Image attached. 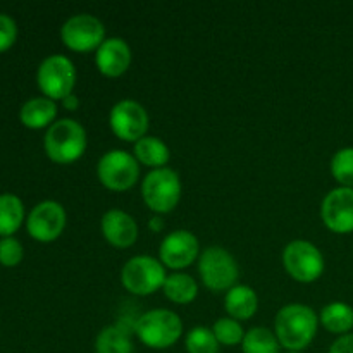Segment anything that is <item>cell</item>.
Instances as JSON below:
<instances>
[{
	"label": "cell",
	"mask_w": 353,
	"mask_h": 353,
	"mask_svg": "<svg viewBox=\"0 0 353 353\" xmlns=\"http://www.w3.org/2000/svg\"><path fill=\"white\" fill-rule=\"evenodd\" d=\"M319 327V317L303 303H288L274 319V334L279 345L288 352H302L314 341Z\"/></svg>",
	"instance_id": "cell-1"
},
{
	"label": "cell",
	"mask_w": 353,
	"mask_h": 353,
	"mask_svg": "<svg viewBox=\"0 0 353 353\" xmlns=\"http://www.w3.org/2000/svg\"><path fill=\"white\" fill-rule=\"evenodd\" d=\"M86 131L76 119H59L47 130L43 138L45 154L55 164H72L86 150Z\"/></svg>",
	"instance_id": "cell-2"
},
{
	"label": "cell",
	"mask_w": 353,
	"mask_h": 353,
	"mask_svg": "<svg viewBox=\"0 0 353 353\" xmlns=\"http://www.w3.org/2000/svg\"><path fill=\"white\" fill-rule=\"evenodd\" d=\"M134 334L145 347L165 350L178 343L183 334V323L172 310L154 309L138 317Z\"/></svg>",
	"instance_id": "cell-3"
},
{
	"label": "cell",
	"mask_w": 353,
	"mask_h": 353,
	"mask_svg": "<svg viewBox=\"0 0 353 353\" xmlns=\"http://www.w3.org/2000/svg\"><path fill=\"white\" fill-rule=\"evenodd\" d=\"M199 274L205 288L214 293L230 292L240 278L238 262L226 248L209 247L199 257Z\"/></svg>",
	"instance_id": "cell-4"
},
{
	"label": "cell",
	"mask_w": 353,
	"mask_h": 353,
	"mask_svg": "<svg viewBox=\"0 0 353 353\" xmlns=\"http://www.w3.org/2000/svg\"><path fill=\"white\" fill-rule=\"evenodd\" d=\"M141 196L152 212L169 214L181 200V179L169 168L154 169L141 183Z\"/></svg>",
	"instance_id": "cell-5"
},
{
	"label": "cell",
	"mask_w": 353,
	"mask_h": 353,
	"mask_svg": "<svg viewBox=\"0 0 353 353\" xmlns=\"http://www.w3.org/2000/svg\"><path fill=\"white\" fill-rule=\"evenodd\" d=\"M165 278V268L161 261L148 255L131 257L121 269V283L130 293L138 296L154 295L162 290Z\"/></svg>",
	"instance_id": "cell-6"
},
{
	"label": "cell",
	"mask_w": 353,
	"mask_h": 353,
	"mask_svg": "<svg viewBox=\"0 0 353 353\" xmlns=\"http://www.w3.org/2000/svg\"><path fill=\"white\" fill-rule=\"evenodd\" d=\"M76 68L71 59L65 55L55 54L43 59L37 72L38 88L41 90L47 99L50 100H64L71 95L76 86Z\"/></svg>",
	"instance_id": "cell-7"
},
{
	"label": "cell",
	"mask_w": 353,
	"mask_h": 353,
	"mask_svg": "<svg viewBox=\"0 0 353 353\" xmlns=\"http://www.w3.org/2000/svg\"><path fill=\"white\" fill-rule=\"evenodd\" d=\"M97 176L110 192H126L137 185L140 178V164L133 154L116 148L100 157Z\"/></svg>",
	"instance_id": "cell-8"
},
{
	"label": "cell",
	"mask_w": 353,
	"mask_h": 353,
	"mask_svg": "<svg viewBox=\"0 0 353 353\" xmlns=\"http://www.w3.org/2000/svg\"><path fill=\"white\" fill-rule=\"evenodd\" d=\"M283 265L295 281L314 283L323 276L324 257L310 241L293 240L283 250Z\"/></svg>",
	"instance_id": "cell-9"
},
{
	"label": "cell",
	"mask_w": 353,
	"mask_h": 353,
	"mask_svg": "<svg viewBox=\"0 0 353 353\" xmlns=\"http://www.w3.org/2000/svg\"><path fill=\"white\" fill-rule=\"evenodd\" d=\"M61 40L72 52H97L105 41V26L92 14H74L62 24Z\"/></svg>",
	"instance_id": "cell-10"
},
{
	"label": "cell",
	"mask_w": 353,
	"mask_h": 353,
	"mask_svg": "<svg viewBox=\"0 0 353 353\" xmlns=\"http://www.w3.org/2000/svg\"><path fill=\"white\" fill-rule=\"evenodd\" d=\"M148 112L137 100H121L110 109L109 126L119 140L137 143L148 131Z\"/></svg>",
	"instance_id": "cell-11"
},
{
	"label": "cell",
	"mask_w": 353,
	"mask_h": 353,
	"mask_svg": "<svg viewBox=\"0 0 353 353\" xmlns=\"http://www.w3.org/2000/svg\"><path fill=\"white\" fill-rule=\"evenodd\" d=\"M65 223H68V214L64 207L54 200H45L33 207L28 216L26 228L33 240L40 243H50L61 236Z\"/></svg>",
	"instance_id": "cell-12"
},
{
	"label": "cell",
	"mask_w": 353,
	"mask_h": 353,
	"mask_svg": "<svg viewBox=\"0 0 353 353\" xmlns=\"http://www.w3.org/2000/svg\"><path fill=\"white\" fill-rule=\"evenodd\" d=\"M200 257V243L199 238L186 230H178L169 233L162 240L159 248V261L164 268L172 271H181L190 268L196 259Z\"/></svg>",
	"instance_id": "cell-13"
},
{
	"label": "cell",
	"mask_w": 353,
	"mask_h": 353,
	"mask_svg": "<svg viewBox=\"0 0 353 353\" xmlns=\"http://www.w3.org/2000/svg\"><path fill=\"white\" fill-rule=\"evenodd\" d=\"M324 226L336 234L353 233V188L331 190L321 205Z\"/></svg>",
	"instance_id": "cell-14"
},
{
	"label": "cell",
	"mask_w": 353,
	"mask_h": 353,
	"mask_svg": "<svg viewBox=\"0 0 353 353\" xmlns=\"http://www.w3.org/2000/svg\"><path fill=\"white\" fill-rule=\"evenodd\" d=\"M97 69L107 78H119L131 65V48L119 37L105 38L95 52Z\"/></svg>",
	"instance_id": "cell-15"
},
{
	"label": "cell",
	"mask_w": 353,
	"mask_h": 353,
	"mask_svg": "<svg viewBox=\"0 0 353 353\" xmlns=\"http://www.w3.org/2000/svg\"><path fill=\"white\" fill-rule=\"evenodd\" d=\"M103 238L114 248H130L138 240V224L128 212L119 209L107 210L100 221Z\"/></svg>",
	"instance_id": "cell-16"
},
{
	"label": "cell",
	"mask_w": 353,
	"mask_h": 353,
	"mask_svg": "<svg viewBox=\"0 0 353 353\" xmlns=\"http://www.w3.org/2000/svg\"><path fill=\"white\" fill-rule=\"evenodd\" d=\"M137 321L128 324V321H119L117 324L105 326L95 338V353H133L131 334L134 333Z\"/></svg>",
	"instance_id": "cell-17"
},
{
	"label": "cell",
	"mask_w": 353,
	"mask_h": 353,
	"mask_svg": "<svg viewBox=\"0 0 353 353\" xmlns=\"http://www.w3.org/2000/svg\"><path fill=\"white\" fill-rule=\"evenodd\" d=\"M224 307L231 319L234 321H248L255 316L259 309V296L254 288L247 285H236L226 293Z\"/></svg>",
	"instance_id": "cell-18"
},
{
	"label": "cell",
	"mask_w": 353,
	"mask_h": 353,
	"mask_svg": "<svg viewBox=\"0 0 353 353\" xmlns=\"http://www.w3.org/2000/svg\"><path fill=\"white\" fill-rule=\"evenodd\" d=\"M57 116V105L54 100L47 97H34L28 100L19 110V119L30 130H41V128H50Z\"/></svg>",
	"instance_id": "cell-19"
},
{
	"label": "cell",
	"mask_w": 353,
	"mask_h": 353,
	"mask_svg": "<svg viewBox=\"0 0 353 353\" xmlns=\"http://www.w3.org/2000/svg\"><path fill=\"white\" fill-rule=\"evenodd\" d=\"M133 155L138 161V164L147 165L152 171L154 169L165 168V164L171 159V152L169 147L157 137H143L134 143Z\"/></svg>",
	"instance_id": "cell-20"
},
{
	"label": "cell",
	"mask_w": 353,
	"mask_h": 353,
	"mask_svg": "<svg viewBox=\"0 0 353 353\" xmlns=\"http://www.w3.org/2000/svg\"><path fill=\"white\" fill-rule=\"evenodd\" d=\"M165 299L178 305H186L192 303L199 295V285L195 279L186 272H174L165 278L164 286H162Z\"/></svg>",
	"instance_id": "cell-21"
},
{
	"label": "cell",
	"mask_w": 353,
	"mask_h": 353,
	"mask_svg": "<svg viewBox=\"0 0 353 353\" xmlns=\"http://www.w3.org/2000/svg\"><path fill=\"white\" fill-rule=\"evenodd\" d=\"M321 323L330 333L348 334L353 330V309L345 302H331L319 316Z\"/></svg>",
	"instance_id": "cell-22"
},
{
	"label": "cell",
	"mask_w": 353,
	"mask_h": 353,
	"mask_svg": "<svg viewBox=\"0 0 353 353\" xmlns=\"http://www.w3.org/2000/svg\"><path fill=\"white\" fill-rule=\"evenodd\" d=\"M24 221V207L19 196L12 193L0 195V236L7 238L16 233Z\"/></svg>",
	"instance_id": "cell-23"
},
{
	"label": "cell",
	"mask_w": 353,
	"mask_h": 353,
	"mask_svg": "<svg viewBox=\"0 0 353 353\" xmlns=\"http://www.w3.org/2000/svg\"><path fill=\"white\" fill-rule=\"evenodd\" d=\"M241 350L243 353H279L281 345L276 334L268 327H252L245 333Z\"/></svg>",
	"instance_id": "cell-24"
},
{
	"label": "cell",
	"mask_w": 353,
	"mask_h": 353,
	"mask_svg": "<svg viewBox=\"0 0 353 353\" xmlns=\"http://www.w3.org/2000/svg\"><path fill=\"white\" fill-rule=\"evenodd\" d=\"M331 174L345 188H353V147L338 150L331 159Z\"/></svg>",
	"instance_id": "cell-25"
},
{
	"label": "cell",
	"mask_w": 353,
	"mask_h": 353,
	"mask_svg": "<svg viewBox=\"0 0 353 353\" xmlns=\"http://www.w3.org/2000/svg\"><path fill=\"white\" fill-rule=\"evenodd\" d=\"M186 352L188 353H219V343L212 330L205 326H196L186 334Z\"/></svg>",
	"instance_id": "cell-26"
},
{
	"label": "cell",
	"mask_w": 353,
	"mask_h": 353,
	"mask_svg": "<svg viewBox=\"0 0 353 353\" xmlns=\"http://www.w3.org/2000/svg\"><path fill=\"white\" fill-rule=\"evenodd\" d=\"M212 333L216 336L217 343L223 347H236L241 345L245 338V331L238 321L231 319V317H223L217 319L212 326Z\"/></svg>",
	"instance_id": "cell-27"
},
{
	"label": "cell",
	"mask_w": 353,
	"mask_h": 353,
	"mask_svg": "<svg viewBox=\"0 0 353 353\" xmlns=\"http://www.w3.org/2000/svg\"><path fill=\"white\" fill-rule=\"evenodd\" d=\"M23 245L12 236H7L0 240V264L3 268H16L23 261Z\"/></svg>",
	"instance_id": "cell-28"
},
{
	"label": "cell",
	"mask_w": 353,
	"mask_h": 353,
	"mask_svg": "<svg viewBox=\"0 0 353 353\" xmlns=\"http://www.w3.org/2000/svg\"><path fill=\"white\" fill-rule=\"evenodd\" d=\"M17 38V26L7 14H0V52L9 50Z\"/></svg>",
	"instance_id": "cell-29"
},
{
	"label": "cell",
	"mask_w": 353,
	"mask_h": 353,
	"mask_svg": "<svg viewBox=\"0 0 353 353\" xmlns=\"http://www.w3.org/2000/svg\"><path fill=\"white\" fill-rule=\"evenodd\" d=\"M330 353H353V333L343 334L331 345Z\"/></svg>",
	"instance_id": "cell-30"
},
{
	"label": "cell",
	"mask_w": 353,
	"mask_h": 353,
	"mask_svg": "<svg viewBox=\"0 0 353 353\" xmlns=\"http://www.w3.org/2000/svg\"><path fill=\"white\" fill-rule=\"evenodd\" d=\"M62 105H64L68 110H78L79 99L74 95V93H71V95H68L64 100H62Z\"/></svg>",
	"instance_id": "cell-31"
},
{
	"label": "cell",
	"mask_w": 353,
	"mask_h": 353,
	"mask_svg": "<svg viewBox=\"0 0 353 353\" xmlns=\"http://www.w3.org/2000/svg\"><path fill=\"white\" fill-rule=\"evenodd\" d=\"M148 228H150V231H154V233H159V231L164 230V221L157 216L152 217L150 223H148Z\"/></svg>",
	"instance_id": "cell-32"
},
{
	"label": "cell",
	"mask_w": 353,
	"mask_h": 353,
	"mask_svg": "<svg viewBox=\"0 0 353 353\" xmlns=\"http://www.w3.org/2000/svg\"><path fill=\"white\" fill-rule=\"evenodd\" d=\"M286 353H300V352H286Z\"/></svg>",
	"instance_id": "cell-33"
}]
</instances>
